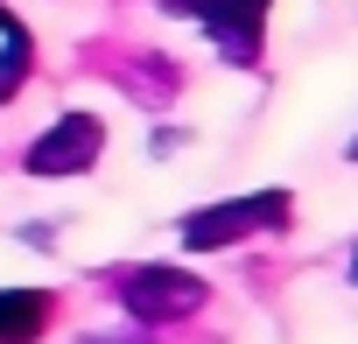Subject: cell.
Masks as SVG:
<instances>
[{
    "mask_svg": "<svg viewBox=\"0 0 358 344\" xmlns=\"http://www.w3.org/2000/svg\"><path fill=\"white\" fill-rule=\"evenodd\" d=\"M288 225V190H260V197H232V204H211L197 218H183V246H232L246 232H274Z\"/></svg>",
    "mask_w": 358,
    "mask_h": 344,
    "instance_id": "cell-1",
    "label": "cell"
},
{
    "mask_svg": "<svg viewBox=\"0 0 358 344\" xmlns=\"http://www.w3.org/2000/svg\"><path fill=\"white\" fill-rule=\"evenodd\" d=\"M120 302H127L134 323H176V316L204 309V281L183 274V267H134L120 281Z\"/></svg>",
    "mask_w": 358,
    "mask_h": 344,
    "instance_id": "cell-2",
    "label": "cell"
},
{
    "mask_svg": "<svg viewBox=\"0 0 358 344\" xmlns=\"http://www.w3.org/2000/svg\"><path fill=\"white\" fill-rule=\"evenodd\" d=\"M162 8L197 15V22L225 43V57H232V64H253V57H260V22H267L274 0H162Z\"/></svg>",
    "mask_w": 358,
    "mask_h": 344,
    "instance_id": "cell-3",
    "label": "cell"
},
{
    "mask_svg": "<svg viewBox=\"0 0 358 344\" xmlns=\"http://www.w3.org/2000/svg\"><path fill=\"white\" fill-rule=\"evenodd\" d=\"M99 148H106V127H99L92 113H64V120L29 148V169H36V176H78V169L99 162Z\"/></svg>",
    "mask_w": 358,
    "mask_h": 344,
    "instance_id": "cell-4",
    "label": "cell"
},
{
    "mask_svg": "<svg viewBox=\"0 0 358 344\" xmlns=\"http://www.w3.org/2000/svg\"><path fill=\"white\" fill-rule=\"evenodd\" d=\"M50 295L43 288H0V344H36L50 323Z\"/></svg>",
    "mask_w": 358,
    "mask_h": 344,
    "instance_id": "cell-5",
    "label": "cell"
},
{
    "mask_svg": "<svg viewBox=\"0 0 358 344\" xmlns=\"http://www.w3.org/2000/svg\"><path fill=\"white\" fill-rule=\"evenodd\" d=\"M29 64H36V50H29V29H22L8 8H0V99H15V92H22Z\"/></svg>",
    "mask_w": 358,
    "mask_h": 344,
    "instance_id": "cell-6",
    "label": "cell"
},
{
    "mask_svg": "<svg viewBox=\"0 0 358 344\" xmlns=\"http://www.w3.org/2000/svg\"><path fill=\"white\" fill-rule=\"evenodd\" d=\"M351 281H358V253H351Z\"/></svg>",
    "mask_w": 358,
    "mask_h": 344,
    "instance_id": "cell-7",
    "label": "cell"
},
{
    "mask_svg": "<svg viewBox=\"0 0 358 344\" xmlns=\"http://www.w3.org/2000/svg\"><path fill=\"white\" fill-rule=\"evenodd\" d=\"M351 155H358V148H351Z\"/></svg>",
    "mask_w": 358,
    "mask_h": 344,
    "instance_id": "cell-8",
    "label": "cell"
},
{
    "mask_svg": "<svg viewBox=\"0 0 358 344\" xmlns=\"http://www.w3.org/2000/svg\"><path fill=\"white\" fill-rule=\"evenodd\" d=\"M134 344H141V337H134Z\"/></svg>",
    "mask_w": 358,
    "mask_h": 344,
    "instance_id": "cell-9",
    "label": "cell"
}]
</instances>
